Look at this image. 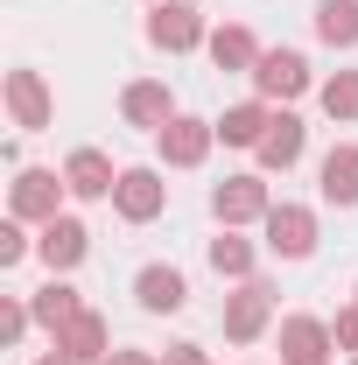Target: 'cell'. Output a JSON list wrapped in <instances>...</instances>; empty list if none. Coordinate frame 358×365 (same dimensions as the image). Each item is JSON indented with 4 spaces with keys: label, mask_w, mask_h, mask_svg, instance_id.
Listing matches in <instances>:
<instances>
[{
    "label": "cell",
    "mask_w": 358,
    "mask_h": 365,
    "mask_svg": "<svg viewBox=\"0 0 358 365\" xmlns=\"http://www.w3.org/2000/svg\"><path fill=\"white\" fill-rule=\"evenodd\" d=\"M218 323H225L232 344H253V337L274 323V288H267V281H239V295H225V317Z\"/></svg>",
    "instance_id": "obj_3"
},
{
    "label": "cell",
    "mask_w": 358,
    "mask_h": 365,
    "mask_svg": "<svg viewBox=\"0 0 358 365\" xmlns=\"http://www.w3.org/2000/svg\"><path fill=\"white\" fill-rule=\"evenodd\" d=\"M29 309H36V323H43V330H63V323L85 309V295H78L63 274H49V288H36V295H29Z\"/></svg>",
    "instance_id": "obj_20"
},
{
    "label": "cell",
    "mask_w": 358,
    "mask_h": 365,
    "mask_svg": "<svg viewBox=\"0 0 358 365\" xmlns=\"http://www.w3.org/2000/svg\"><path fill=\"white\" fill-rule=\"evenodd\" d=\"M106 365H162V359H148V351H113Z\"/></svg>",
    "instance_id": "obj_28"
},
{
    "label": "cell",
    "mask_w": 358,
    "mask_h": 365,
    "mask_svg": "<svg viewBox=\"0 0 358 365\" xmlns=\"http://www.w3.org/2000/svg\"><path fill=\"white\" fill-rule=\"evenodd\" d=\"M56 351H71L78 365H106V359H113V330H106V317H98V309H78V317L56 330Z\"/></svg>",
    "instance_id": "obj_14"
},
{
    "label": "cell",
    "mask_w": 358,
    "mask_h": 365,
    "mask_svg": "<svg viewBox=\"0 0 358 365\" xmlns=\"http://www.w3.org/2000/svg\"><path fill=\"white\" fill-rule=\"evenodd\" d=\"M148 43H155V49H169V56H183V49L211 43V29H204V14H197L190 0H162V7L148 14Z\"/></svg>",
    "instance_id": "obj_4"
},
{
    "label": "cell",
    "mask_w": 358,
    "mask_h": 365,
    "mask_svg": "<svg viewBox=\"0 0 358 365\" xmlns=\"http://www.w3.org/2000/svg\"><path fill=\"white\" fill-rule=\"evenodd\" d=\"M63 182H71V197L98 204V197H113V190H120V169H113V155H106V148H71Z\"/></svg>",
    "instance_id": "obj_11"
},
{
    "label": "cell",
    "mask_w": 358,
    "mask_h": 365,
    "mask_svg": "<svg viewBox=\"0 0 358 365\" xmlns=\"http://www.w3.org/2000/svg\"><path fill=\"white\" fill-rule=\"evenodd\" d=\"M162 365H211V351H204V344H169Z\"/></svg>",
    "instance_id": "obj_27"
},
{
    "label": "cell",
    "mask_w": 358,
    "mask_h": 365,
    "mask_svg": "<svg viewBox=\"0 0 358 365\" xmlns=\"http://www.w3.org/2000/svg\"><path fill=\"white\" fill-rule=\"evenodd\" d=\"M162 204H169V182L155 176V169H120L113 211H120L127 225H148V218H162Z\"/></svg>",
    "instance_id": "obj_8"
},
{
    "label": "cell",
    "mask_w": 358,
    "mask_h": 365,
    "mask_svg": "<svg viewBox=\"0 0 358 365\" xmlns=\"http://www.w3.org/2000/svg\"><path fill=\"white\" fill-rule=\"evenodd\" d=\"M211 63H218V71H246V78H253V63H260V56H267V49L253 43V29H239V21H225V29H211Z\"/></svg>",
    "instance_id": "obj_18"
},
{
    "label": "cell",
    "mask_w": 358,
    "mask_h": 365,
    "mask_svg": "<svg viewBox=\"0 0 358 365\" xmlns=\"http://www.w3.org/2000/svg\"><path fill=\"white\" fill-rule=\"evenodd\" d=\"M36 253H43V267H49V274H71V267L91 253L85 218H49V225L36 232Z\"/></svg>",
    "instance_id": "obj_12"
},
{
    "label": "cell",
    "mask_w": 358,
    "mask_h": 365,
    "mask_svg": "<svg viewBox=\"0 0 358 365\" xmlns=\"http://www.w3.org/2000/svg\"><path fill=\"white\" fill-rule=\"evenodd\" d=\"M316 190H323V204H358V148L352 140H337L330 155H323V169H316Z\"/></svg>",
    "instance_id": "obj_17"
},
{
    "label": "cell",
    "mask_w": 358,
    "mask_h": 365,
    "mask_svg": "<svg viewBox=\"0 0 358 365\" xmlns=\"http://www.w3.org/2000/svg\"><path fill=\"white\" fill-rule=\"evenodd\" d=\"M148 7H162V0H148Z\"/></svg>",
    "instance_id": "obj_30"
},
{
    "label": "cell",
    "mask_w": 358,
    "mask_h": 365,
    "mask_svg": "<svg viewBox=\"0 0 358 365\" xmlns=\"http://www.w3.org/2000/svg\"><path fill=\"white\" fill-rule=\"evenodd\" d=\"M29 323H36V309H29L21 295H7V302H0V344H21Z\"/></svg>",
    "instance_id": "obj_25"
},
{
    "label": "cell",
    "mask_w": 358,
    "mask_h": 365,
    "mask_svg": "<svg viewBox=\"0 0 358 365\" xmlns=\"http://www.w3.org/2000/svg\"><path fill=\"white\" fill-rule=\"evenodd\" d=\"M352 365H358V359H352Z\"/></svg>",
    "instance_id": "obj_31"
},
{
    "label": "cell",
    "mask_w": 358,
    "mask_h": 365,
    "mask_svg": "<svg viewBox=\"0 0 358 365\" xmlns=\"http://www.w3.org/2000/svg\"><path fill=\"white\" fill-rule=\"evenodd\" d=\"M267 120H274V106H267V98H246V106H225V120H218V140H225V148H260V134H267Z\"/></svg>",
    "instance_id": "obj_19"
},
{
    "label": "cell",
    "mask_w": 358,
    "mask_h": 365,
    "mask_svg": "<svg viewBox=\"0 0 358 365\" xmlns=\"http://www.w3.org/2000/svg\"><path fill=\"white\" fill-rule=\"evenodd\" d=\"M29 253H36L29 225H21V218H7V225H0V267H14V260H29Z\"/></svg>",
    "instance_id": "obj_24"
},
{
    "label": "cell",
    "mask_w": 358,
    "mask_h": 365,
    "mask_svg": "<svg viewBox=\"0 0 358 365\" xmlns=\"http://www.w3.org/2000/svg\"><path fill=\"white\" fill-rule=\"evenodd\" d=\"M211 140H218V120H190V113H176V120L155 134V148H162L169 169H197V162L211 155Z\"/></svg>",
    "instance_id": "obj_7"
},
{
    "label": "cell",
    "mask_w": 358,
    "mask_h": 365,
    "mask_svg": "<svg viewBox=\"0 0 358 365\" xmlns=\"http://www.w3.org/2000/svg\"><path fill=\"white\" fill-rule=\"evenodd\" d=\"M63 197H71V182L56 176V169H14V182H7V218L49 225V218H63Z\"/></svg>",
    "instance_id": "obj_1"
},
{
    "label": "cell",
    "mask_w": 358,
    "mask_h": 365,
    "mask_svg": "<svg viewBox=\"0 0 358 365\" xmlns=\"http://www.w3.org/2000/svg\"><path fill=\"white\" fill-rule=\"evenodd\" d=\"M204 253H211V267H218L225 281H253V260H260V253H253V239H239L232 225H225L218 239L204 246Z\"/></svg>",
    "instance_id": "obj_22"
},
{
    "label": "cell",
    "mask_w": 358,
    "mask_h": 365,
    "mask_svg": "<svg viewBox=\"0 0 358 365\" xmlns=\"http://www.w3.org/2000/svg\"><path fill=\"white\" fill-rule=\"evenodd\" d=\"M330 344L323 317H281V365H330Z\"/></svg>",
    "instance_id": "obj_13"
},
{
    "label": "cell",
    "mask_w": 358,
    "mask_h": 365,
    "mask_svg": "<svg viewBox=\"0 0 358 365\" xmlns=\"http://www.w3.org/2000/svg\"><path fill=\"white\" fill-rule=\"evenodd\" d=\"M7 113H14V127H21V134H43L49 120H56L43 71H7Z\"/></svg>",
    "instance_id": "obj_10"
},
{
    "label": "cell",
    "mask_w": 358,
    "mask_h": 365,
    "mask_svg": "<svg viewBox=\"0 0 358 365\" xmlns=\"http://www.w3.org/2000/svg\"><path fill=\"white\" fill-rule=\"evenodd\" d=\"M274 211V197H267V176H225L218 190H211V218L218 225H253V218H267Z\"/></svg>",
    "instance_id": "obj_2"
},
{
    "label": "cell",
    "mask_w": 358,
    "mask_h": 365,
    "mask_svg": "<svg viewBox=\"0 0 358 365\" xmlns=\"http://www.w3.org/2000/svg\"><path fill=\"white\" fill-rule=\"evenodd\" d=\"M316 43L358 49V0H316Z\"/></svg>",
    "instance_id": "obj_21"
},
{
    "label": "cell",
    "mask_w": 358,
    "mask_h": 365,
    "mask_svg": "<svg viewBox=\"0 0 358 365\" xmlns=\"http://www.w3.org/2000/svg\"><path fill=\"white\" fill-rule=\"evenodd\" d=\"M323 113L330 120H358V71H337V78H323Z\"/></svg>",
    "instance_id": "obj_23"
},
{
    "label": "cell",
    "mask_w": 358,
    "mask_h": 365,
    "mask_svg": "<svg viewBox=\"0 0 358 365\" xmlns=\"http://www.w3.org/2000/svg\"><path fill=\"white\" fill-rule=\"evenodd\" d=\"M134 302L148 317H176L183 302H190V281H183L176 267H140L134 274Z\"/></svg>",
    "instance_id": "obj_16"
},
{
    "label": "cell",
    "mask_w": 358,
    "mask_h": 365,
    "mask_svg": "<svg viewBox=\"0 0 358 365\" xmlns=\"http://www.w3.org/2000/svg\"><path fill=\"white\" fill-rule=\"evenodd\" d=\"M253 91H260V98H281V106H288V98H302V91H310V56H302V49H267V56H260V63H253Z\"/></svg>",
    "instance_id": "obj_5"
},
{
    "label": "cell",
    "mask_w": 358,
    "mask_h": 365,
    "mask_svg": "<svg viewBox=\"0 0 358 365\" xmlns=\"http://www.w3.org/2000/svg\"><path fill=\"white\" fill-rule=\"evenodd\" d=\"M260 225H267V253H281V260H310L316 253V211L310 204H274Z\"/></svg>",
    "instance_id": "obj_6"
},
{
    "label": "cell",
    "mask_w": 358,
    "mask_h": 365,
    "mask_svg": "<svg viewBox=\"0 0 358 365\" xmlns=\"http://www.w3.org/2000/svg\"><path fill=\"white\" fill-rule=\"evenodd\" d=\"M120 113H127V127H169L176 120V98H169V85L162 78H134V85L120 91Z\"/></svg>",
    "instance_id": "obj_15"
},
{
    "label": "cell",
    "mask_w": 358,
    "mask_h": 365,
    "mask_svg": "<svg viewBox=\"0 0 358 365\" xmlns=\"http://www.w3.org/2000/svg\"><path fill=\"white\" fill-rule=\"evenodd\" d=\"M330 337H337V351H352V359H358V302H352V309H337Z\"/></svg>",
    "instance_id": "obj_26"
},
{
    "label": "cell",
    "mask_w": 358,
    "mask_h": 365,
    "mask_svg": "<svg viewBox=\"0 0 358 365\" xmlns=\"http://www.w3.org/2000/svg\"><path fill=\"white\" fill-rule=\"evenodd\" d=\"M36 365H78V359H71V351H43Z\"/></svg>",
    "instance_id": "obj_29"
},
{
    "label": "cell",
    "mask_w": 358,
    "mask_h": 365,
    "mask_svg": "<svg viewBox=\"0 0 358 365\" xmlns=\"http://www.w3.org/2000/svg\"><path fill=\"white\" fill-rule=\"evenodd\" d=\"M302 148H310V127L281 106V113L267 120V134H260V148H253V155H260V169H267V176H288V169L302 162Z\"/></svg>",
    "instance_id": "obj_9"
}]
</instances>
